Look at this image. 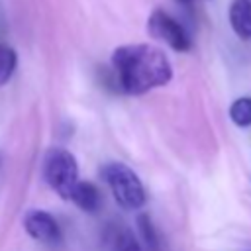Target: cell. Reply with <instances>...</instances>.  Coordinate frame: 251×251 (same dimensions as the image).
Segmentation results:
<instances>
[{
    "label": "cell",
    "mask_w": 251,
    "mask_h": 251,
    "mask_svg": "<svg viewBox=\"0 0 251 251\" xmlns=\"http://www.w3.org/2000/svg\"><path fill=\"white\" fill-rule=\"evenodd\" d=\"M227 18L233 33L239 39L249 41L251 39V0H231Z\"/></svg>",
    "instance_id": "cell-6"
},
{
    "label": "cell",
    "mask_w": 251,
    "mask_h": 251,
    "mask_svg": "<svg viewBox=\"0 0 251 251\" xmlns=\"http://www.w3.org/2000/svg\"><path fill=\"white\" fill-rule=\"evenodd\" d=\"M137 227H139V231L143 233V239H145V243L149 245V249H151V251H159V237H157V231H155V227H153L149 216L141 214V216L137 218Z\"/></svg>",
    "instance_id": "cell-11"
},
{
    "label": "cell",
    "mask_w": 251,
    "mask_h": 251,
    "mask_svg": "<svg viewBox=\"0 0 251 251\" xmlns=\"http://www.w3.org/2000/svg\"><path fill=\"white\" fill-rule=\"evenodd\" d=\"M69 200H71L76 208H80L82 212H88V214H92V212H96V210L100 208V192H98V188H96L94 184H90V182H80V180H78V182L75 184V188H73Z\"/></svg>",
    "instance_id": "cell-7"
},
{
    "label": "cell",
    "mask_w": 251,
    "mask_h": 251,
    "mask_svg": "<svg viewBox=\"0 0 251 251\" xmlns=\"http://www.w3.org/2000/svg\"><path fill=\"white\" fill-rule=\"evenodd\" d=\"M43 176L61 198L69 200L75 184L78 182V163L75 155L63 147L49 149L43 161Z\"/></svg>",
    "instance_id": "cell-3"
},
{
    "label": "cell",
    "mask_w": 251,
    "mask_h": 251,
    "mask_svg": "<svg viewBox=\"0 0 251 251\" xmlns=\"http://www.w3.org/2000/svg\"><path fill=\"white\" fill-rule=\"evenodd\" d=\"M229 118L239 127L251 126V96H241L231 102L229 106Z\"/></svg>",
    "instance_id": "cell-10"
},
{
    "label": "cell",
    "mask_w": 251,
    "mask_h": 251,
    "mask_svg": "<svg viewBox=\"0 0 251 251\" xmlns=\"http://www.w3.org/2000/svg\"><path fill=\"white\" fill-rule=\"evenodd\" d=\"M178 4H182V6H190L192 4V0H176Z\"/></svg>",
    "instance_id": "cell-12"
},
{
    "label": "cell",
    "mask_w": 251,
    "mask_h": 251,
    "mask_svg": "<svg viewBox=\"0 0 251 251\" xmlns=\"http://www.w3.org/2000/svg\"><path fill=\"white\" fill-rule=\"evenodd\" d=\"M108 245L110 251H143L135 233L126 226H114L108 231Z\"/></svg>",
    "instance_id": "cell-8"
},
{
    "label": "cell",
    "mask_w": 251,
    "mask_h": 251,
    "mask_svg": "<svg viewBox=\"0 0 251 251\" xmlns=\"http://www.w3.org/2000/svg\"><path fill=\"white\" fill-rule=\"evenodd\" d=\"M16 67H18V55L14 47L0 41V86H4L12 78V75L16 73Z\"/></svg>",
    "instance_id": "cell-9"
},
{
    "label": "cell",
    "mask_w": 251,
    "mask_h": 251,
    "mask_svg": "<svg viewBox=\"0 0 251 251\" xmlns=\"http://www.w3.org/2000/svg\"><path fill=\"white\" fill-rule=\"evenodd\" d=\"M147 31H149V35L153 39L169 45L173 51L184 53V51H190V47H192V37L186 31V27L176 18H173L167 10L155 8L149 14Z\"/></svg>",
    "instance_id": "cell-4"
},
{
    "label": "cell",
    "mask_w": 251,
    "mask_h": 251,
    "mask_svg": "<svg viewBox=\"0 0 251 251\" xmlns=\"http://www.w3.org/2000/svg\"><path fill=\"white\" fill-rule=\"evenodd\" d=\"M102 178L110 186L116 202L126 210H137L145 204V188L133 169L124 163L112 161L102 167Z\"/></svg>",
    "instance_id": "cell-2"
},
{
    "label": "cell",
    "mask_w": 251,
    "mask_h": 251,
    "mask_svg": "<svg viewBox=\"0 0 251 251\" xmlns=\"http://www.w3.org/2000/svg\"><path fill=\"white\" fill-rule=\"evenodd\" d=\"M24 227L27 235L41 243H55L61 237L57 220L45 210H31L24 218Z\"/></svg>",
    "instance_id": "cell-5"
},
{
    "label": "cell",
    "mask_w": 251,
    "mask_h": 251,
    "mask_svg": "<svg viewBox=\"0 0 251 251\" xmlns=\"http://www.w3.org/2000/svg\"><path fill=\"white\" fill-rule=\"evenodd\" d=\"M112 69L120 88L139 96L165 86L173 78V65L163 49L149 43L120 45L112 53Z\"/></svg>",
    "instance_id": "cell-1"
}]
</instances>
